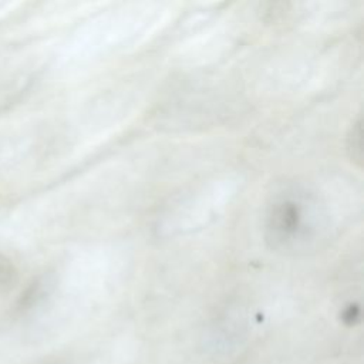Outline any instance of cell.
<instances>
[{
  "label": "cell",
  "instance_id": "6da1fadb",
  "mask_svg": "<svg viewBox=\"0 0 364 364\" xmlns=\"http://www.w3.org/2000/svg\"><path fill=\"white\" fill-rule=\"evenodd\" d=\"M21 75L11 63V57H0V109L10 105L21 91Z\"/></svg>",
  "mask_w": 364,
  "mask_h": 364
},
{
  "label": "cell",
  "instance_id": "7a4b0ae2",
  "mask_svg": "<svg viewBox=\"0 0 364 364\" xmlns=\"http://www.w3.org/2000/svg\"><path fill=\"white\" fill-rule=\"evenodd\" d=\"M16 267L13 262L0 253V293L9 291L16 282Z\"/></svg>",
  "mask_w": 364,
  "mask_h": 364
},
{
  "label": "cell",
  "instance_id": "3957f363",
  "mask_svg": "<svg viewBox=\"0 0 364 364\" xmlns=\"http://www.w3.org/2000/svg\"><path fill=\"white\" fill-rule=\"evenodd\" d=\"M358 316H360L358 310H357L355 307H350V309L347 310V313H344L343 320H344L347 324H353V323H355V321H357Z\"/></svg>",
  "mask_w": 364,
  "mask_h": 364
},
{
  "label": "cell",
  "instance_id": "277c9868",
  "mask_svg": "<svg viewBox=\"0 0 364 364\" xmlns=\"http://www.w3.org/2000/svg\"><path fill=\"white\" fill-rule=\"evenodd\" d=\"M51 364H60V363H51Z\"/></svg>",
  "mask_w": 364,
  "mask_h": 364
}]
</instances>
